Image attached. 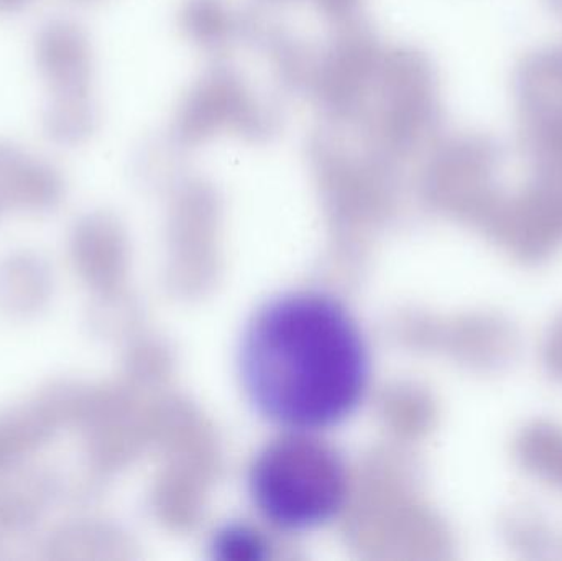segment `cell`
Here are the masks:
<instances>
[{
	"label": "cell",
	"instance_id": "18",
	"mask_svg": "<svg viewBox=\"0 0 562 561\" xmlns=\"http://www.w3.org/2000/svg\"><path fill=\"white\" fill-rule=\"evenodd\" d=\"M313 2L324 16L342 25L356 19L362 0H313Z\"/></svg>",
	"mask_w": 562,
	"mask_h": 561
},
{
	"label": "cell",
	"instance_id": "6",
	"mask_svg": "<svg viewBox=\"0 0 562 561\" xmlns=\"http://www.w3.org/2000/svg\"><path fill=\"white\" fill-rule=\"evenodd\" d=\"M525 142L540 168H562V48L531 56L517 79Z\"/></svg>",
	"mask_w": 562,
	"mask_h": 561
},
{
	"label": "cell",
	"instance_id": "9",
	"mask_svg": "<svg viewBox=\"0 0 562 561\" xmlns=\"http://www.w3.org/2000/svg\"><path fill=\"white\" fill-rule=\"evenodd\" d=\"M63 501V474L52 468L22 467L0 480V529L7 539L32 534Z\"/></svg>",
	"mask_w": 562,
	"mask_h": 561
},
{
	"label": "cell",
	"instance_id": "15",
	"mask_svg": "<svg viewBox=\"0 0 562 561\" xmlns=\"http://www.w3.org/2000/svg\"><path fill=\"white\" fill-rule=\"evenodd\" d=\"M178 23L187 38L206 52H220L240 32V19L226 0H184Z\"/></svg>",
	"mask_w": 562,
	"mask_h": 561
},
{
	"label": "cell",
	"instance_id": "19",
	"mask_svg": "<svg viewBox=\"0 0 562 561\" xmlns=\"http://www.w3.org/2000/svg\"><path fill=\"white\" fill-rule=\"evenodd\" d=\"M32 0H0V13L10 15V13L22 12L23 9L30 5Z\"/></svg>",
	"mask_w": 562,
	"mask_h": 561
},
{
	"label": "cell",
	"instance_id": "12",
	"mask_svg": "<svg viewBox=\"0 0 562 561\" xmlns=\"http://www.w3.org/2000/svg\"><path fill=\"white\" fill-rule=\"evenodd\" d=\"M69 260L78 276L89 285H108L119 269L121 237L111 217L102 213L86 214L69 231Z\"/></svg>",
	"mask_w": 562,
	"mask_h": 561
},
{
	"label": "cell",
	"instance_id": "2",
	"mask_svg": "<svg viewBox=\"0 0 562 561\" xmlns=\"http://www.w3.org/2000/svg\"><path fill=\"white\" fill-rule=\"evenodd\" d=\"M254 507L273 529L303 534L333 523L349 497L346 458L314 431L281 430L247 474Z\"/></svg>",
	"mask_w": 562,
	"mask_h": 561
},
{
	"label": "cell",
	"instance_id": "20",
	"mask_svg": "<svg viewBox=\"0 0 562 561\" xmlns=\"http://www.w3.org/2000/svg\"><path fill=\"white\" fill-rule=\"evenodd\" d=\"M551 3H553V7H557V9L562 13V0H551Z\"/></svg>",
	"mask_w": 562,
	"mask_h": 561
},
{
	"label": "cell",
	"instance_id": "13",
	"mask_svg": "<svg viewBox=\"0 0 562 561\" xmlns=\"http://www.w3.org/2000/svg\"><path fill=\"white\" fill-rule=\"evenodd\" d=\"M59 431L61 428L36 394L0 412V480L52 444Z\"/></svg>",
	"mask_w": 562,
	"mask_h": 561
},
{
	"label": "cell",
	"instance_id": "8",
	"mask_svg": "<svg viewBox=\"0 0 562 561\" xmlns=\"http://www.w3.org/2000/svg\"><path fill=\"white\" fill-rule=\"evenodd\" d=\"M65 198V177L55 165L0 141V217L7 211L53 213Z\"/></svg>",
	"mask_w": 562,
	"mask_h": 561
},
{
	"label": "cell",
	"instance_id": "21",
	"mask_svg": "<svg viewBox=\"0 0 562 561\" xmlns=\"http://www.w3.org/2000/svg\"><path fill=\"white\" fill-rule=\"evenodd\" d=\"M276 2H280V0H276Z\"/></svg>",
	"mask_w": 562,
	"mask_h": 561
},
{
	"label": "cell",
	"instance_id": "5",
	"mask_svg": "<svg viewBox=\"0 0 562 561\" xmlns=\"http://www.w3.org/2000/svg\"><path fill=\"white\" fill-rule=\"evenodd\" d=\"M383 52L375 33L353 19L314 58L307 94L334 125L353 127L366 121Z\"/></svg>",
	"mask_w": 562,
	"mask_h": 561
},
{
	"label": "cell",
	"instance_id": "4",
	"mask_svg": "<svg viewBox=\"0 0 562 561\" xmlns=\"http://www.w3.org/2000/svg\"><path fill=\"white\" fill-rule=\"evenodd\" d=\"M280 121L279 111L257 98L239 69L216 63L178 105L170 141L178 148H196L229 132L250 142H267L279 134Z\"/></svg>",
	"mask_w": 562,
	"mask_h": 561
},
{
	"label": "cell",
	"instance_id": "3",
	"mask_svg": "<svg viewBox=\"0 0 562 561\" xmlns=\"http://www.w3.org/2000/svg\"><path fill=\"white\" fill-rule=\"evenodd\" d=\"M373 101L375 109L360 125L363 135L392 157L415 154L441 124L435 66L412 46L383 52Z\"/></svg>",
	"mask_w": 562,
	"mask_h": 561
},
{
	"label": "cell",
	"instance_id": "17",
	"mask_svg": "<svg viewBox=\"0 0 562 561\" xmlns=\"http://www.w3.org/2000/svg\"><path fill=\"white\" fill-rule=\"evenodd\" d=\"M211 556L221 561H263L272 557V543L257 527L231 523L211 540Z\"/></svg>",
	"mask_w": 562,
	"mask_h": 561
},
{
	"label": "cell",
	"instance_id": "14",
	"mask_svg": "<svg viewBox=\"0 0 562 561\" xmlns=\"http://www.w3.org/2000/svg\"><path fill=\"white\" fill-rule=\"evenodd\" d=\"M99 111L92 92L52 94L43 109L42 127L56 145L72 147L88 141L98 128Z\"/></svg>",
	"mask_w": 562,
	"mask_h": 561
},
{
	"label": "cell",
	"instance_id": "16",
	"mask_svg": "<svg viewBox=\"0 0 562 561\" xmlns=\"http://www.w3.org/2000/svg\"><path fill=\"white\" fill-rule=\"evenodd\" d=\"M114 547L112 534L92 520H66L42 542L43 559L91 560L104 557Z\"/></svg>",
	"mask_w": 562,
	"mask_h": 561
},
{
	"label": "cell",
	"instance_id": "11",
	"mask_svg": "<svg viewBox=\"0 0 562 561\" xmlns=\"http://www.w3.org/2000/svg\"><path fill=\"white\" fill-rule=\"evenodd\" d=\"M55 295V272L35 250L20 249L0 259V313L25 322L42 315Z\"/></svg>",
	"mask_w": 562,
	"mask_h": 561
},
{
	"label": "cell",
	"instance_id": "7",
	"mask_svg": "<svg viewBox=\"0 0 562 561\" xmlns=\"http://www.w3.org/2000/svg\"><path fill=\"white\" fill-rule=\"evenodd\" d=\"M35 61L52 94H88L92 86V46L86 30L68 16L46 20L36 32Z\"/></svg>",
	"mask_w": 562,
	"mask_h": 561
},
{
	"label": "cell",
	"instance_id": "1",
	"mask_svg": "<svg viewBox=\"0 0 562 561\" xmlns=\"http://www.w3.org/2000/svg\"><path fill=\"white\" fill-rule=\"evenodd\" d=\"M370 374L362 328L324 290L272 296L250 316L240 339L244 392L280 430L321 434L339 427L366 401Z\"/></svg>",
	"mask_w": 562,
	"mask_h": 561
},
{
	"label": "cell",
	"instance_id": "10",
	"mask_svg": "<svg viewBox=\"0 0 562 561\" xmlns=\"http://www.w3.org/2000/svg\"><path fill=\"white\" fill-rule=\"evenodd\" d=\"M431 154L426 181L436 194H487L497 154L487 141L471 135L452 137L436 145Z\"/></svg>",
	"mask_w": 562,
	"mask_h": 561
}]
</instances>
